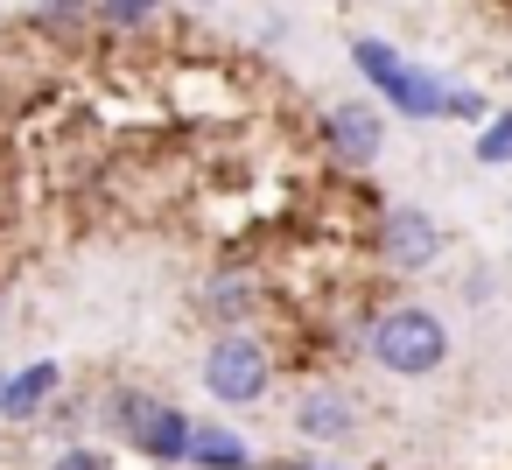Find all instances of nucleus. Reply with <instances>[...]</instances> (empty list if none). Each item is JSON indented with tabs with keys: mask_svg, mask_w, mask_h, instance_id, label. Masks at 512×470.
Returning <instances> with one entry per match:
<instances>
[{
	"mask_svg": "<svg viewBox=\"0 0 512 470\" xmlns=\"http://www.w3.org/2000/svg\"><path fill=\"white\" fill-rule=\"evenodd\" d=\"M92 421L120 442V449H134L148 470H183V456H190V407H176V400H162L155 386H134V379H106V386H92Z\"/></svg>",
	"mask_w": 512,
	"mask_h": 470,
	"instance_id": "1",
	"label": "nucleus"
},
{
	"mask_svg": "<svg viewBox=\"0 0 512 470\" xmlns=\"http://www.w3.org/2000/svg\"><path fill=\"white\" fill-rule=\"evenodd\" d=\"M358 351H365L386 379H435V372L449 365L456 337H449V316H442L435 302H421V295H393V302H379V309L365 316Z\"/></svg>",
	"mask_w": 512,
	"mask_h": 470,
	"instance_id": "2",
	"label": "nucleus"
},
{
	"mask_svg": "<svg viewBox=\"0 0 512 470\" xmlns=\"http://www.w3.org/2000/svg\"><path fill=\"white\" fill-rule=\"evenodd\" d=\"M281 372H288V351H281L267 330H211V344H204V358H197V386H204L218 407H232V414L274 400Z\"/></svg>",
	"mask_w": 512,
	"mask_h": 470,
	"instance_id": "3",
	"label": "nucleus"
},
{
	"mask_svg": "<svg viewBox=\"0 0 512 470\" xmlns=\"http://www.w3.org/2000/svg\"><path fill=\"white\" fill-rule=\"evenodd\" d=\"M365 253H372L386 274L414 281V274H435V267H442L449 232H442V218H435V211H421V204H372Z\"/></svg>",
	"mask_w": 512,
	"mask_h": 470,
	"instance_id": "4",
	"label": "nucleus"
},
{
	"mask_svg": "<svg viewBox=\"0 0 512 470\" xmlns=\"http://www.w3.org/2000/svg\"><path fill=\"white\" fill-rule=\"evenodd\" d=\"M190 309L211 330H260L274 316V281H267L260 260H211L197 295H190Z\"/></svg>",
	"mask_w": 512,
	"mask_h": 470,
	"instance_id": "5",
	"label": "nucleus"
},
{
	"mask_svg": "<svg viewBox=\"0 0 512 470\" xmlns=\"http://www.w3.org/2000/svg\"><path fill=\"white\" fill-rule=\"evenodd\" d=\"M316 155L337 176H372L386 155V106L379 99H330L316 113Z\"/></svg>",
	"mask_w": 512,
	"mask_h": 470,
	"instance_id": "6",
	"label": "nucleus"
},
{
	"mask_svg": "<svg viewBox=\"0 0 512 470\" xmlns=\"http://www.w3.org/2000/svg\"><path fill=\"white\" fill-rule=\"evenodd\" d=\"M365 393L358 386H344V379H309L295 400H288V428H295V442H309V449H351L358 435H365Z\"/></svg>",
	"mask_w": 512,
	"mask_h": 470,
	"instance_id": "7",
	"label": "nucleus"
},
{
	"mask_svg": "<svg viewBox=\"0 0 512 470\" xmlns=\"http://www.w3.org/2000/svg\"><path fill=\"white\" fill-rule=\"evenodd\" d=\"M57 393H64V358L8 365V386H0V428H36Z\"/></svg>",
	"mask_w": 512,
	"mask_h": 470,
	"instance_id": "8",
	"label": "nucleus"
},
{
	"mask_svg": "<svg viewBox=\"0 0 512 470\" xmlns=\"http://www.w3.org/2000/svg\"><path fill=\"white\" fill-rule=\"evenodd\" d=\"M407 50H393L386 36H351V71H358V85H365V99H379L386 113L400 106V85H407Z\"/></svg>",
	"mask_w": 512,
	"mask_h": 470,
	"instance_id": "9",
	"label": "nucleus"
},
{
	"mask_svg": "<svg viewBox=\"0 0 512 470\" xmlns=\"http://www.w3.org/2000/svg\"><path fill=\"white\" fill-rule=\"evenodd\" d=\"M260 463V449L232 428V421H190V456H183V470H253Z\"/></svg>",
	"mask_w": 512,
	"mask_h": 470,
	"instance_id": "10",
	"label": "nucleus"
},
{
	"mask_svg": "<svg viewBox=\"0 0 512 470\" xmlns=\"http://www.w3.org/2000/svg\"><path fill=\"white\" fill-rule=\"evenodd\" d=\"M29 29L50 43V50H78L99 36V15H92V0H36L29 8Z\"/></svg>",
	"mask_w": 512,
	"mask_h": 470,
	"instance_id": "11",
	"label": "nucleus"
},
{
	"mask_svg": "<svg viewBox=\"0 0 512 470\" xmlns=\"http://www.w3.org/2000/svg\"><path fill=\"white\" fill-rule=\"evenodd\" d=\"M162 8L169 0H92V15H99L106 36H141V29L162 22Z\"/></svg>",
	"mask_w": 512,
	"mask_h": 470,
	"instance_id": "12",
	"label": "nucleus"
},
{
	"mask_svg": "<svg viewBox=\"0 0 512 470\" xmlns=\"http://www.w3.org/2000/svg\"><path fill=\"white\" fill-rule=\"evenodd\" d=\"M36 428H50V435H57V449H64V442H85V428H92V393H71V386H64V393L43 407V421H36Z\"/></svg>",
	"mask_w": 512,
	"mask_h": 470,
	"instance_id": "13",
	"label": "nucleus"
},
{
	"mask_svg": "<svg viewBox=\"0 0 512 470\" xmlns=\"http://www.w3.org/2000/svg\"><path fill=\"white\" fill-rule=\"evenodd\" d=\"M470 162L477 169H512V106H491V120L470 134Z\"/></svg>",
	"mask_w": 512,
	"mask_h": 470,
	"instance_id": "14",
	"label": "nucleus"
},
{
	"mask_svg": "<svg viewBox=\"0 0 512 470\" xmlns=\"http://www.w3.org/2000/svg\"><path fill=\"white\" fill-rule=\"evenodd\" d=\"M442 120H456V127H484L491 120V99L477 92V85H463V78H449V92H442Z\"/></svg>",
	"mask_w": 512,
	"mask_h": 470,
	"instance_id": "15",
	"label": "nucleus"
},
{
	"mask_svg": "<svg viewBox=\"0 0 512 470\" xmlns=\"http://www.w3.org/2000/svg\"><path fill=\"white\" fill-rule=\"evenodd\" d=\"M43 470H113V449H99V442H64Z\"/></svg>",
	"mask_w": 512,
	"mask_h": 470,
	"instance_id": "16",
	"label": "nucleus"
},
{
	"mask_svg": "<svg viewBox=\"0 0 512 470\" xmlns=\"http://www.w3.org/2000/svg\"><path fill=\"white\" fill-rule=\"evenodd\" d=\"M253 470H351V463H330V456H260Z\"/></svg>",
	"mask_w": 512,
	"mask_h": 470,
	"instance_id": "17",
	"label": "nucleus"
},
{
	"mask_svg": "<svg viewBox=\"0 0 512 470\" xmlns=\"http://www.w3.org/2000/svg\"><path fill=\"white\" fill-rule=\"evenodd\" d=\"M491 295H498L491 267H470V274H463V302H491Z\"/></svg>",
	"mask_w": 512,
	"mask_h": 470,
	"instance_id": "18",
	"label": "nucleus"
},
{
	"mask_svg": "<svg viewBox=\"0 0 512 470\" xmlns=\"http://www.w3.org/2000/svg\"><path fill=\"white\" fill-rule=\"evenodd\" d=\"M183 8H190V15H204V8H218V0H183Z\"/></svg>",
	"mask_w": 512,
	"mask_h": 470,
	"instance_id": "19",
	"label": "nucleus"
},
{
	"mask_svg": "<svg viewBox=\"0 0 512 470\" xmlns=\"http://www.w3.org/2000/svg\"><path fill=\"white\" fill-rule=\"evenodd\" d=\"M505 267H512V232H505Z\"/></svg>",
	"mask_w": 512,
	"mask_h": 470,
	"instance_id": "20",
	"label": "nucleus"
},
{
	"mask_svg": "<svg viewBox=\"0 0 512 470\" xmlns=\"http://www.w3.org/2000/svg\"><path fill=\"white\" fill-rule=\"evenodd\" d=\"M0 386H8V365H0Z\"/></svg>",
	"mask_w": 512,
	"mask_h": 470,
	"instance_id": "21",
	"label": "nucleus"
},
{
	"mask_svg": "<svg viewBox=\"0 0 512 470\" xmlns=\"http://www.w3.org/2000/svg\"><path fill=\"white\" fill-rule=\"evenodd\" d=\"M0 435H8V428H0Z\"/></svg>",
	"mask_w": 512,
	"mask_h": 470,
	"instance_id": "22",
	"label": "nucleus"
}]
</instances>
